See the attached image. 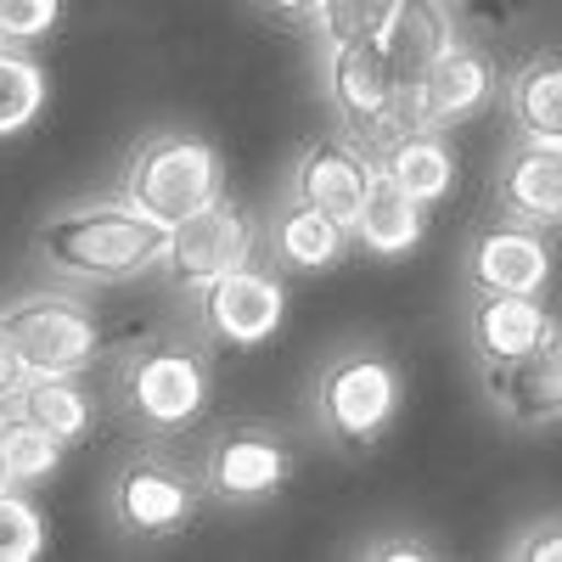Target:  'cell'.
Segmentation results:
<instances>
[{"mask_svg": "<svg viewBox=\"0 0 562 562\" xmlns=\"http://www.w3.org/2000/svg\"><path fill=\"white\" fill-rule=\"evenodd\" d=\"M164 243H169V231L158 220H147L140 209H130V203L57 214L52 225H40V237H34L45 265H57L79 281H124L135 270L158 265Z\"/></svg>", "mask_w": 562, "mask_h": 562, "instance_id": "6da1fadb", "label": "cell"}, {"mask_svg": "<svg viewBox=\"0 0 562 562\" xmlns=\"http://www.w3.org/2000/svg\"><path fill=\"white\" fill-rule=\"evenodd\" d=\"M220 198V158L198 135H158L124 169V203L158 220L164 231L192 220Z\"/></svg>", "mask_w": 562, "mask_h": 562, "instance_id": "7a4b0ae2", "label": "cell"}, {"mask_svg": "<svg viewBox=\"0 0 562 562\" xmlns=\"http://www.w3.org/2000/svg\"><path fill=\"white\" fill-rule=\"evenodd\" d=\"M0 333H7V344L18 349L29 378H68V371H79L90 355H97V321H90L79 304L52 299V293L12 304L7 315H0Z\"/></svg>", "mask_w": 562, "mask_h": 562, "instance_id": "3957f363", "label": "cell"}, {"mask_svg": "<svg viewBox=\"0 0 562 562\" xmlns=\"http://www.w3.org/2000/svg\"><path fill=\"white\" fill-rule=\"evenodd\" d=\"M248 254H254L248 214L225 198H214L192 220L169 225V243H164V265L175 276V288H209V281L243 270Z\"/></svg>", "mask_w": 562, "mask_h": 562, "instance_id": "277c9868", "label": "cell"}, {"mask_svg": "<svg viewBox=\"0 0 562 562\" xmlns=\"http://www.w3.org/2000/svg\"><path fill=\"white\" fill-rule=\"evenodd\" d=\"M400 405V378H394V366L383 355H344L338 366H326V378H321V416H326V428H333L338 439L349 445H371L383 428H389V416Z\"/></svg>", "mask_w": 562, "mask_h": 562, "instance_id": "5b68a950", "label": "cell"}, {"mask_svg": "<svg viewBox=\"0 0 562 562\" xmlns=\"http://www.w3.org/2000/svg\"><path fill=\"white\" fill-rule=\"evenodd\" d=\"M281 310H288V293L276 288V276L248 270V265L203 288V326L220 344H237V349L265 344L281 326Z\"/></svg>", "mask_w": 562, "mask_h": 562, "instance_id": "8992f818", "label": "cell"}, {"mask_svg": "<svg viewBox=\"0 0 562 562\" xmlns=\"http://www.w3.org/2000/svg\"><path fill=\"white\" fill-rule=\"evenodd\" d=\"M130 400L153 428H186L209 400V371L192 349H153L130 371Z\"/></svg>", "mask_w": 562, "mask_h": 562, "instance_id": "52a82bcc", "label": "cell"}, {"mask_svg": "<svg viewBox=\"0 0 562 562\" xmlns=\"http://www.w3.org/2000/svg\"><path fill=\"white\" fill-rule=\"evenodd\" d=\"M326 85H333V102L338 113L360 130V135H378L400 102L389 57H383V40H349L333 52V68H326Z\"/></svg>", "mask_w": 562, "mask_h": 562, "instance_id": "ba28073f", "label": "cell"}, {"mask_svg": "<svg viewBox=\"0 0 562 562\" xmlns=\"http://www.w3.org/2000/svg\"><path fill=\"white\" fill-rule=\"evenodd\" d=\"M366 186H371V169L355 147H344V140H315L299 158V175H293L299 203L326 214V220H338L344 231H355V220L366 209Z\"/></svg>", "mask_w": 562, "mask_h": 562, "instance_id": "9c48e42d", "label": "cell"}, {"mask_svg": "<svg viewBox=\"0 0 562 562\" xmlns=\"http://www.w3.org/2000/svg\"><path fill=\"white\" fill-rule=\"evenodd\" d=\"M467 276L484 293H540L551 281V254L529 225H490L467 254Z\"/></svg>", "mask_w": 562, "mask_h": 562, "instance_id": "30bf717a", "label": "cell"}, {"mask_svg": "<svg viewBox=\"0 0 562 562\" xmlns=\"http://www.w3.org/2000/svg\"><path fill=\"white\" fill-rule=\"evenodd\" d=\"M113 506H119L124 529H135V535H169V529H180L186 518H192L198 490L186 484L175 467H164V461H130L119 473Z\"/></svg>", "mask_w": 562, "mask_h": 562, "instance_id": "8fae6325", "label": "cell"}, {"mask_svg": "<svg viewBox=\"0 0 562 562\" xmlns=\"http://www.w3.org/2000/svg\"><path fill=\"white\" fill-rule=\"evenodd\" d=\"M490 389L512 422H551L562 416V326L506 366H490Z\"/></svg>", "mask_w": 562, "mask_h": 562, "instance_id": "7c38bea8", "label": "cell"}, {"mask_svg": "<svg viewBox=\"0 0 562 562\" xmlns=\"http://www.w3.org/2000/svg\"><path fill=\"white\" fill-rule=\"evenodd\" d=\"M450 45L456 40H450V23L439 12V0H400V12L383 34V57H389V74H394V90H400L405 108L416 97V85L428 79V68L450 52Z\"/></svg>", "mask_w": 562, "mask_h": 562, "instance_id": "4fadbf2b", "label": "cell"}, {"mask_svg": "<svg viewBox=\"0 0 562 562\" xmlns=\"http://www.w3.org/2000/svg\"><path fill=\"white\" fill-rule=\"evenodd\" d=\"M495 90V68L484 52H473V45H450V52L428 68V79L416 85V124H450V119H467L479 113L484 97Z\"/></svg>", "mask_w": 562, "mask_h": 562, "instance_id": "5bb4252c", "label": "cell"}, {"mask_svg": "<svg viewBox=\"0 0 562 562\" xmlns=\"http://www.w3.org/2000/svg\"><path fill=\"white\" fill-rule=\"evenodd\" d=\"M473 344L490 366H506V360H518L529 355L546 333H551V315L540 304V293H484L473 304Z\"/></svg>", "mask_w": 562, "mask_h": 562, "instance_id": "9a60e30c", "label": "cell"}, {"mask_svg": "<svg viewBox=\"0 0 562 562\" xmlns=\"http://www.w3.org/2000/svg\"><path fill=\"white\" fill-rule=\"evenodd\" d=\"M422 209H428V203H416L389 169H371L366 209H360V220H355V237L366 243V254H378V259H405V254L422 243V231H428Z\"/></svg>", "mask_w": 562, "mask_h": 562, "instance_id": "2e32d148", "label": "cell"}, {"mask_svg": "<svg viewBox=\"0 0 562 562\" xmlns=\"http://www.w3.org/2000/svg\"><path fill=\"white\" fill-rule=\"evenodd\" d=\"M288 479V450L270 434H231L209 456V484L225 501H259Z\"/></svg>", "mask_w": 562, "mask_h": 562, "instance_id": "e0dca14e", "label": "cell"}, {"mask_svg": "<svg viewBox=\"0 0 562 562\" xmlns=\"http://www.w3.org/2000/svg\"><path fill=\"white\" fill-rule=\"evenodd\" d=\"M501 198L512 214H524L535 225H551L562 220V147H518L501 169Z\"/></svg>", "mask_w": 562, "mask_h": 562, "instance_id": "ac0fdd59", "label": "cell"}, {"mask_svg": "<svg viewBox=\"0 0 562 562\" xmlns=\"http://www.w3.org/2000/svg\"><path fill=\"white\" fill-rule=\"evenodd\" d=\"M512 119H518L524 140L540 147H562V52L535 57L512 79Z\"/></svg>", "mask_w": 562, "mask_h": 562, "instance_id": "d6986e66", "label": "cell"}, {"mask_svg": "<svg viewBox=\"0 0 562 562\" xmlns=\"http://www.w3.org/2000/svg\"><path fill=\"white\" fill-rule=\"evenodd\" d=\"M405 192L416 198V203H439L445 192H450V180H456V164H450V147L434 135V130H411L400 147L389 153V164H383Z\"/></svg>", "mask_w": 562, "mask_h": 562, "instance_id": "ffe728a7", "label": "cell"}, {"mask_svg": "<svg viewBox=\"0 0 562 562\" xmlns=\"http://www.w3.org/2000/svg\"><path fill=\"white\" fill-rule=\"evenodd\" d=\"M276 248H281V259H293L299 270H333L344 259V248H349V231L338 220H326V214H315V209L299 203V209L281 214Z\"/></svg>", "mask_w": 562, "mask_h": 562, "instance_id": "44dd1931", "label": "cell"}, {"mask_svg": "<svg viewBox=\"0 0 562 562\" xmlns=\"http://www.w3.org/2000/svg\"><path fill=\"white\" fill-rule=\"evenodd\" d=\"M0 456H7L12 484H40V479H52V473H57L63 439H57V434H45L40 422H29V416L12 405V416H0Z\"/></svg>", "mask_w": 562, "mask_h": 562, "instance_id": "7402d4cb", "label": "cell"}, {"mask_svg": "<svg viewBox=\"0 0 562 562\" xmlns=\"http://www.w3.org/2000/svg\"><path fill=\"white\" fill-rule=\"evenodd\" d=\"M18 411L29 422H40L45 434H57L63 445L85 439V428H90V405H85V394L68 378H34V383H23L18 389Z\"/></svg>", "mask_w": 562, "mask_h": 562, "instance_id": "603a6c76", "label": "cell"}, {"mask_svg": "<svg viewBox=\"0 0 562 562\" xmlns=\"http://www.w3.org/2000/svg\"><path fill=\"white\" fill-rule=\"evenodd\" d=\"M400 12V0H321L315 7V23L326 34V45H349V40H383L389 23Z\"/></svg>", "mask_w": 562, "mask_h": 562, "instance_id": "cb8c5ba5", "label": "cell"}, {"mask_svg": "<svg viewBox=\"0 0 562 562\" xmlns=\"http://www.w3.org/2000/svg\"><path fill=\"white\" fill-rule=\"evenodd\" d=\"M40 108H45V74L18 52H0V135L34 124Z\"/></svg>", "mask_w": 562, "mask_h": 562, "instance_id": "d4e9b609", "label": "cell"}, {"mask_svg": "<svg viewBox=\"0 0 562 562\" xmlns=\"http://www.w3.org/2000/svg\"><path fill=\"white\" fill-rule=\"evenodd\" d=\"M45 551V529H40V512L12 495V490H0V562H34Z\"/></svg>", "mask_w": 562, "mask_h": 562, "instance_id": "484cf974", "label": "cell"}, {"mask_svg": "<svg viewBox=\"0 0 562 562\" xmlns=\"http://www.w3.org/2000/svg\"><path fill=\"white\" fill-rule=\"evenodd\" d=\"M63 0H0V34L7 40H40L45 29H57Z\"/></svg>", "mask_w": 562, "mask_h": 562, "instance_id": "4316f807", "label": "cell"}, {"mask_svg": "<svg viewBox=\"0 0 562 562\" xmlns=\"http://www.w3.org/2000/svg\"><path fill=\"white\" fill-rule=\"evenodd\" d=\"M518 557H524V562H562V524H546L540 535H529V540L518 546Z\"/></svg>", "mask_w": 562, "mask_h": 562, "instance_id": "83f0119b", "label": "cell"}, {"mask_svg": "<svg viewBox=\"0 0 562 562\" xmlns=\"http://www.w3.org/2000/svg\"><path fill=\"white\" fill-rule=\"evenodd\" d=\"M23 378H29V371H23L18 349L7 344V333H0V394H18V389H23Z\"/></svg>", "mask_w": 562, "mask_h": 562, "instance_id": "f1b7e54d", "label": "cell"}, {"mask_svg": "<svg viewBox=\"0 0 562 562\" xmlns=\"http://www.w3.org/2000/svg\"><path fill=\"white\" fill-rule=\"evenodd\" d=\"M360 557H394V562H416V557H434L422 540H389V546H366Z\"/></svg>", "mask_w": 562, "mask_h": 562, "instance_id": "f546056e", "label": "cell"}, {"mask_svg": "<svg viewBox=\"0 0 562 562\" xmlns=\"http://www.w3.org/2000/svg\"><path fill=\"white\" fill-rule=\"evenodd\" d=\"M265 12H276V18H304V12H315L321 0H259Z\"/></svg>", "mask_w": 562, "mask_h": 562, "instance_id": "4dcf8cb0", "label": "cell"}, {"mask_svg": "<svg viewBox=\"0 0 562 562\" xmlns=\"http://www.w3.org/2000/svg\"><path fill=\"white\" fill-rule=\"evenodd\" d=\"M473 7H490V12H506V7H512V0H473Z\"/></svg>", "mask_w": 562, "mask_h": 562, "instance_id": "1f68e13d", "label": "cell"}, {"mask_svg": "<svg viewBox=\"0 0 562 562\" xmlns=\"http://www.w3.org/2000/svg\"><path fill=\"white\" fill-rule=\"evenodd\" d=\"M12 484V473H7V456H0V490H7Z\"/></svg>", "mask_w": 562, "mask_h": 562, "instance_id": "d6a6232c", "label": "cell"}]
</instances>
